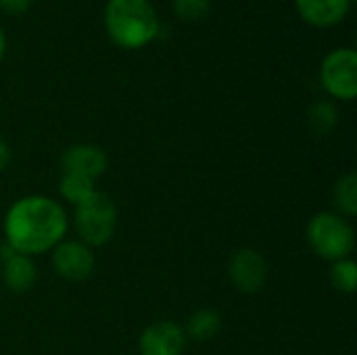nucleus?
<instances>
[{
    "mask_svg": "<svg viewBox=\"0 0 357 355\" xmlns=\"http://www.w3.org/2000/svg\"><path fill=\"white\" fill-rule=\"evenodd\" d=\"M65 209L50 197L29 195L10 205L4 218V239L10 249L23 255L52 251L67 234Z\"/></svg>",
    "mask_w": 357,
    "mask_h": 355,
    "instance_id": "f257e3e1",
    "label": "nucleus"
},
{
    "mask_svg": "<svg viewBox=\"0 0 357 355\" xmlns=\"http://www.w3.org/2000/svg\"><path fill=\"white\" fill-rule=\"evenodd\" d=\"M105 27L117 46L136 50L155 40L159 19L151 0H109L105 6Z\"/></svg>",
    "mask_w": 357,
    "mask_h": 355,
    "instance_id": "f03ea898",
    "label": "nucleus"
},
{
    "mask_svg": "<svg viewBox=\"0 0 357 355\" xmlns=\"http://www.w3.org/2000/svg\"><path fill=\"white\" fill-rule=\"evenodd\" d=\"M305 239L318 257L333 264L347 259L356 247L354 226L343 216L333 211L316 213L307 224Z\"/></svg>",
    "mask_w": 357,
    "mask_h": 355,
    "instance_id": "7ed1b4c3",
    "label": "nucleus"
},
{
    "mask_svg": "<svg viewBox=\"0 0 357 355\" xmlns=\"http://www.w3.org/2000/svg\"><path fill=\"white\" fill-rule=\"evenodd\" d=\"M73 226L84 245L102 247L117 230V207L105 192H94L88 201L75 205Z\"/></svg>",
    "mask_w": 357,
    "mask_h": 355,
    "instance_id": "20e7f679",
    "label": "nucleus"
},
{
    "mask_svg": "<svg viewBox=\"0 0 357 355\" xmlns=\"http://www.w3.org/2000/svg\"><path fill=\"white\" fill-rule=\"evenodd\" d=\"M324 90L339 100L357 96V52L354 48H337L328 52L320 67Z\"/></svg>",
    "mask_w": 357,
    "mask_h": 355,
    "instance_id": "39448f33",
    "label": "nucleus"
},
{
    "mask_svg": "<svg viewBox=\"0 0 357 355\" xmlns=\"http://www.w3.org/2000/svg\"><path fill=\"white\" fill-rule=\"evenodd\" d=\"M228 276L241 293L253 295L266 287L270 268H268L266 257L259 251L245 247L232 253L228 262Z\"/></svg>",
    "mask_w": 357,
    "mask_h": 355,
    "instance_id": "423d86ee",
    "label": "nucleus"
},
{
    "mask_svg": "<svg viewBox=\"0 0 357 355\" xmlns=\"http://www.w3.org/2000/svg\"><path fill=\"white\" fill-rule=\"evenodd\" d=\"M94 253L82 241H61L52 249V268L54 272L69 282H84L94 272Z\"/></svg>",
    "mask_w": 357,
    "mask_h": 355,
    "instance_id": "0eeeda50",
    "label": "nucleus"
},
{
    "mask_svg": "<svg viewBox=\"0 0 357 355\" xmlns=\"http://www.w3.org/2000/svg\"><path fill=\"white\" fill-rule=\"evenodd\" d=\"M186 347V333L182 326L161 320L146 326L140 335V355H182Z\"/></svg>",
    "mask_w": 357,
    "mask_h": 355,
    "instance_id": "6e6552de",
    "label": "nucleus"
},
{
    "mask_svg": "<svg viewBox=\"0 0 357 355\" xmlns=\"http://www.w3.org/2000/svg\"><path fill=\"white\" fill-rule=\"evenodd\" d=\"M109 159L107 153L96 146V144H73L69 149L63 151L61 155V169L63 174H77V176H86L90 180H96L98 176H102L107 172Z\"/></svg>",
    "mask_w": 357,
    "mask_h": 355,
    "instance_id": "1a4fd4ad",
    "label": "nucleus"
},
{
    "mask_svg": "<svg viewBox=\"0 0 357 355\" xmlns=\"http://www.w3.org/2000/svg\"><path fill=\"white\" fill-rule=\"evenodd\" d=\"M2 259V280L13 293H27L38 280V268L29 255L17 253L8 245L0 249Z\"/></svg>",
    "mask_w": 357,
    "mask_h": 355,
    "instance_id": "9d476101",
    "label": "nucleus"
},
{
    "mask_svg": "<svg viewBox=\"0 0 357 355\" xmlns=\"http://www.w3.org/2000/svg\"><path fill=\"white\" fill-rule=\"evenodd\" d=\"M303 21L314 27H333L345 19L351 0H295Z\"/></svg>",
    "mask_w": 357,
    "mask_h": 355,
    "instance_id": "9b49d317",
    "label": "nucleus"
},
{
    "mask_svg": "<svg viewBox=\"0 0 357 355\" xmlns=\"http://www.w3.org/2000/svg\"><path fill=\"white\" fill-rule=\"evenodd\" d=\"M220 331H222V316L211 308H203L195 312L184 328L186 339L190 337L192 341H211Z\"/></svg>",
    "mask_w": 357,
    "mask_h": 355,
    "instance_id": "f8f14e48",
    "label": "nucleus"
},
{
    "mask_svg": "<svg viewBox=\"0 0 357 355\" xmlns=\"http://www.w3.org/2000/svg\"><path fill=\"white\" fill-rule=\"evenodd\" d=\"M59 192L61 197L71 203V205H79L84 201H88L94 192V180L86 178V176H77V174H63L61 182H59Z\"/></svg>",
    "mask_w": 357,
    "mask_h": 355,
    "instance_id": "ddd939ff",
    "label": "nucleus"
},
{
    "mask_svg": "<svg viewBox=\"0 0 357 355\" xmlns=\"http://www.w3.org/2000/svg\"><path fill=\"white\" fill-rule=\"evenodd\" d=\"M333 201L335 207L341 211L339 216L354 218L357 213V176L354 172L341 176L333 188Z\"/></svg>",
    "mask_w": 357,
    "mask_h": 355,
    "instance_id": "4468645a",
    "label": "nucleus"
},
{
    "mask_svg": "<svg viewBox=\"0 0 357 355\" xmlns=\"http://www.w3.org/2000/svg\"><path fill=\"white\" fill-rule=\"evenodd\" d=\"M307 121H310V128L320 134V136H326L335 130L337 121H339V109L335 103L331 100H318L312 105L310 113H307Z\"/></svg>",
    "mask_w": 357,
    "mask_h": 355,
    "instance_id": "2eb2a0df",
    "label": "nucleus"
},
{
    "mask_svg": "<svg viewBox=\"0 0 357 355\" xmlns=\"http://www.w3.org/2000/svg\"><path fill=\"white\" fill-rule=\"evenodd\" d=\"M331 282L337 291L354 295L357 289V264L347 257L341 262H335L331 268Z\"/></svg>",
    "mask_w": 357,
    "mask_h": 355,
    "instance_id": "dca6fc26",
    "label": "nucleus"
},
{
    "mask_svg": "<svg viewBox=\"0 0 357 355\" xmlns=\"http://www.w3.org/2000/svg\"><path fill=\"white\" fill-rule=\"evenodd\" d=\"M172 6L182 21H199L209 15L211 0H172Z\"/></svg>",
    "mask_w": 357,
    "mask_h": 355,
    "instance_id": "f3484780",
    "label": "nucleus"
},
{
    "mask_svg": "<svg viewBox=\"0 0 357 355\" xmlns=\"http://www.w3.org/2000/svg\"><path fill=\"white\" fill-rule=\"evenodd\" d=\"M31 0H0V8H4L10 15H19L25 13L29 8Z\"/></svg>",
    "mask_w": 357,
    "mask_h": 355,
    "instance_id": "a211bd4d",
    "label": "nucleus"
},
{
    "mask_svg": "<svg viewBox=\"0 0 357 355\" xmlns=\"http://www.w3.org/2000/svg\"><path fill=\"white\" fill-rule=\"evenodd\" d=\"M8 161H10V149H8V144L0 138V172L8 165Z\"/></svg>",
    "mask_w": 357,
    "mask_h": 355,
    "instance_id": "6ab92c4d",
    "label": "nucleus"
},
{
    "mask_svg": "<svg viewBox=\"0 0 357 355\" xmlns=\"http://www.w3.org/2000/svg\"><path fill=\"white\" fill-rule=\"evenodd\" d=\"M4 52H6V36H4V31H2V27H0V61H2Z\"/></svg>",
    "mask_w": 357,
    "mask_h": 355,
    "instance_id": "aec40b11",
    "label": "nucleus"
},
{
    "mask_svg": "<svg viewBox=\"0 0 357 355\" xmlns=\"http://www.w3.org/2000/svg\"><path fill=\"white\" fill-rule=\"evenodd\" d=\"M351 2H354V0H351Z\"/></svg>",
    "mask_w": 357,
    "mask_h": 355,
    "instance_id": "412c9836",
    "label": "nucleus"
}]
</instances>
